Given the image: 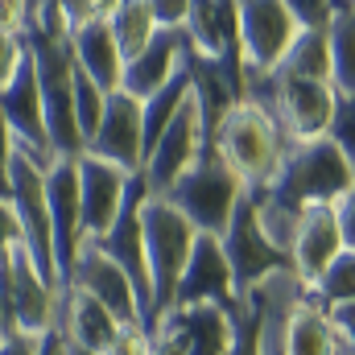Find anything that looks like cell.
Instances as JSON below:
<instances>
[{
	"label": "cell",
	"instance_id": "cell-1",
	"mask_svg": "<svg viewBox=\"0 0 355 355\" xmlns=\"http://www.w3.org/2000/svg\"><path fill=\"white\" fill-rule=\"evenodd\" d=\"M211 145L240 174L244 190H268L277 182V174H281L285 153H289L285 132L272 124V116H268L265 107H257L252 99L236 103L223 116V124H219V132H215Z\"/></svg>",
	"mask_w": 355,
	"mask_h": 355
},
{
	"label": "cell",
	"instance_id": "cell-2",
	"mask_svg": "<svg viewBox=\"0 0 355 355\" xmlns=\"http://www.w3.org/2000/svg\"><path fill=\"white\" fill-rule=\"evenodd\" d=\"M244 194L248 190H244L240 174L219 157V149L202 145V153L194 157V166L178 178L162 198L190 219V227L198 236H215L219 240L227 232V223H232V215H236V207H240Z\"/></svg>",
	"mask_w": 355,
	"mask_h": 355
},
{
	"label": "cell",
	"instance_id": "cell-3",
	"mask_svg": "<svg viewBox=\"0 0 355 355\" xmlns=\"http://www.w3.org/2000/svg\"><path fill=\"white\" fill-rule=\"evenodd\" d=\"M352 186H355L352 162L327 137H318V141L289 145V153L281 162V174L268 186V194L281 198L285 207L306 211V207H335V202H343Z\"/></svg>",
	"mask_w": 355,
	"mask_h": 355
},
{
	"label": "cell",
	"instance_id": "cell-4",
	"mask_svg": "<svg viewBox=\"0 0 355 355\" xmlns=\"http://www.w3.org/2000/svg\"><path fill=\"white\" fill-rule=\"evenodd\" d=\"M244 99L265 107L272 116V124L285 132V141L297 145V141L327 137L339 95H335L331 83H310V79H293L285 71H272V75H252Z\"/></svg>",
	"mask_w": 355,
	"mask_h": 355
},
{
	"label": "cell",
	"instance_id": "cell-5",
	"mask_svg": "<svg viewBox=\"0 0 355 355\" xmlns=\"http://www.w3.org/2000/svg\"><path fill=\"white\" fill-rule=\"evenodd\" d=\"M141 232H145V265H149V281H153V322H157L174 306L178 281L194 252L198 232L162 194H149L141 202Z\"/></svg>",
	"mask_w": 355,
	"mask_h": 355
},
{
	"label": "cell",
	"instance_id": "cell-6",
	"mask_svg": "<svg viewBox=\"0 0 355 355\" xmlns=\"http://www.w3.org/2000/svg\"><path fill=\"white\" fill-rule=\"evenodd\" d=\"M0 293H4L8 331H25V335H37V339L46 331H54L58 289L46 285V277L33 268L25 244H12L8 252H0Z\"/></svg>",
	"mask_w": 355,
	"mask_h": 355
},
{
	"label": "cell",
	"instance_id": "cell-7",
	"mask_svg": "<svg viewBox=\"0 0 355 355\" xmlns=\"http://www.w3.org/2000/svg\"><path fill=\"white\" fill-rule=\"evenodd\" d=\"M12 215L21 223V244L29 252L33 268L46 277V285L62 289L58 281V261H54V236H50V207H46V170H37L25 153H17L12 145Z\"/></svg>",
	"mask_w": 355,
	"mask_h": 355
},
{
	"label": "cell",
	"instance_id": "cell-8",
	"mask_svg": "<svg viewBox=\"0 0 355 355\" xmlns=\"http://www.w3.org/2000/svg\"><path fill=\"white\" fill-rule=\"evenodd\" d=\"M236 21H240V54H244V75H272L293 37L302 33L293 12H289V0H244L236 4Z\"/></svg>",
	"mask_w": 355,
	"mask_h": 355
},
{
	"label": "cell",
	"instance_id": "cell-9",
	"mask_svg": "<svg viewBox=\"0 0 355 355\" xmlns=\"http://www.w3.org/2000/svg\"><path fill=\"white\" fill-rule=\"evenodd\" d=\"M219 244H223V257H227V265H232L236 293H240V297H244L248 289H257L265 277L281 272V268H289V261L268 244L265 236H261V227H257L252 194H244V198H240V207H236V215H232L227 232L219 236Z\"/></svg>",
	"mask_w": 355,
	"mask_h": 355
},
{
	"label": "cell",
	"instance_id": "cell-10",
	"mask_svg": "<svg viewBox=\"0 0 355 355\" xmlns=\"http://www.w3.org/2000/svg\"><path fill=\"white\" fill-rule=\"evenodd\" d=\"M87 153L99 162H112L116 170L128 178L141 174L145 166V120H141V99H132L128 91H112L103 120L87 141Z\"/></svg>",
	"mask_w": 355,
	"mask_h": 355
},
{
	"label": "cell",
	"instance_id": "cell-11",
	"mask_svg": "<svg viewBox=\"0 0 355 355\" xmlns=\"http://www.w3.org/2000/svg\"><path fill=\"white\" fill-rule=\"evenodd\" d=\"M46 207H50V236H54L58 281H67L71 268H75L79 248L87 244L83 207H79V162L58 157V166L46 174Z\"/></svg>",
	"mask_w": 355,
	"mask_h": 355
},
{
	"label": "cell",
	"instance_id": "cell-12",
	"mask_svg": "<svg viewBox=\"0 0 355 355\" xmlns=\"http://www.w3.org/2000/svg\"><path fill=\"white\" fill-rule=\"evenodd\" d=\"M186 306H223V310H240V293H236V277L223 257V244L215 236H198L194 252L182 268L174 306L170 310H186ZM166 310V314H170Z\"/></svg>",
	"mask_w": 355,
	"mask_h": 355
},
{
	"label": "cell",
	"instance_id": "cell-13",
	"mask_svg": "<svg viewBox=\"0 0 355 355\" xmlns=\"http://www.w3.org/2000/svg\"><path fill=\"white\" fill-rule=\"evenodd\" d=\"M62 285H71V289H79V293L95 297V302H99V306L120 322V327L141 322V302H137L132 281H128L120 268L103 257V248H99L95 240H87V244L79 248L75 268H71V277H67Z\"/></svg>",
	"mask_w": 355,
	"mask_h": 355
},
{
	"label": "cell",
	"instance_id": "cell-14",
	"mask_svg": "<svg viewBox=\"0 0 355 355\" xmlns=\"http://www.w3.org/2000/svg\"><path fill=\"white\" fill-rule=\"evenodd\" d=\"M202 145H207V137H202V116H198V103H194V95L182 103V112L174 116V124L162 132V141L153 145V153L145 157V182H149V190L153 194H166L170 186H174L178 178L186 174L190 166H194V157L202 153Z\"/></svg>",
	"mask_w": 355,
	"mask_h": 355
},
{
	"label": "cell",
	"instance_id": "cell-15",
	"mask_svg": "<svg viewBox=\"0 0 355 355\" xmlns=\"http://www.w3.org/2000/svg\"><path fill=\"white\" fill-rule=\"evenodd\" d=\"M132 178L116 170L112 162H99L83 153L79 157V207H83V232L87 240H103L116 223V215L124 211Z\"/></svg>",
	"mask_w": 355,
	"mask_h": 355
},
{
	"label": "cell",
	"instance_id": "cell-16",
	"mask_svg": "<svg viewBox=\"0 0 355 355\" xmlns=\"http://www.w3.org/2000/svg\"><path fill=\"white\" fill-rule=\"evenodd\" d=\"M339 252H343V232H339L335 207H306L297 240H293V252H289V268L297 272V281L310 289L331 268V261Z\"/></svg>",
	"mask_w": 355,
	"mask_h": 355
},
{
	"label": "cell",
	"instance_id": "cell-17",
	"mask_svg": "<svg viewBox=\"0 0 355 355\" xmlns=\"http://www.w3.org/2000/svg\"><path fill=\"white\" fill-rule=\"evenodd\" d=\"M186 50H190V42H186L182 29H157L153 42H149L132 62H124V83H120V91H128L132 99L145 103L149 95H157V91L182 71Z\"/></svg>",
	"mask_w": 355,
	"mask_h": 355
},
{
	"label": "cell",
	"instance_id": "cell-18",
	"mask_svg": "<svg viewBox=\"0 0 355 355\" xmlns=\"http://www.w3.org/2000/svg\"><path fill=\"white\" fill-rule=\"evenodd\" d=\"M157 322L182 339L186 355H232L236 347V310L223 306H186L162 314Z\"/></svg>",
	"mask_w": 355,
	"mask_h": 355
},
{
	"label": "cell",
	"instance_id": "cell-19",
	"mask_svg": "<svg viewBox=\"0 0 355 355\" xmlns=\"http://www.w3.org/2000/svg\"><path fill=\"white\" fill-rule=\"evenodd\" d=\"M54 331L67 339V343H79V347H91V352H107L120 322L95 302L87 293L62 285L58 289V318H54Z\"/></svg>",
	"mask_w": 355,
	"mask_h": 355
},
{
	"label": "cell",
	"instance_id": "cell-20",
	"mask_svg": "<svg viewBox=\"0 0 355 355\" xmlns=\"http://www.w3.org/2000/svg\"><path fill=\"white\" fill-rule=\"evenodd\" d=\"M71 54H75V67L99 91H107V95L120 91V83H124V54H120V46L112 37L107 17H99V21H91V25L71 33Z\"/></svg>",
	"mask_w": 355,
	"mask_h": 355
},
{
	"label": "cell",
	"instance_id": "cell-21",
	"mask_svg": "<svg viewBox=\"0 0 355 355\" xmlns=\"http://www.w3.org/2000/svg\"><path fill=\"white\" fill-rule=\"evenodd\" d=\"M285 355H339V339L327 306L306 289L285 322Z\"/></svg>",
	"mask_w": 355,
	"mask_h": 355
},
{
	"label": "cell",
	"instance_id": "cell-22",
	"mask_svg": "<svg viewBox=\"0 0 355 355\" xmlns=\"http://www.w3.org/2000/svg\"><path fill=\"white\" fill-rule=\"evenodd\" d=\"M327 42H331V87L335 95H355V0H335Z\"/></svg>",
	"mask_w": 355,
	"mask_h": 355
},
{
	"label": "cell",
	"instance_id": "cell-23",
	"mask_svg": "<svg viewBox=\"0 0 355 355\" xmlns=\"http://www.w3.org/2000/svg\"><path fill=\"white\" fill-rule=\"evenodd\" d=\"M107 25H112V37L124 54V62H132L157 33V21H153V4L149 0H112V12H107Z\"/></svg>",
	"mask_w": 355,
	"mask_h": 355
},
{
	"label": "cell",
	"instance_id": "cell-24",
	"mask_svg": "<svg viewBox=\"0 0 355 355\" xmlns=\"http://www.w3.org/2000/svg\"><path fill=\"white\" fill-rule=\"evenodd\" d=\"M277 71H285L293 79H310V83H331V42H327V29H302Z\"/></svg>",
	"mask_w": 355,
	"mask_h": 355
},
{
	"label": "cell",
	"instance_id": "cell-25",
	"mask_svg": "<svg viewBox=\"0 0 355 355\" xmlns=\"http://www.w3.org/2000/svg\"><path fill=\"white\" fill-rule=\"evenodd\" d=\"M310 293H314L327 310L355 302V252H352V248H343V252L331 261V268L310 285Z\"/></svg>",
	"mask_w": 355,
	"mask_h": 355
},
{
	"label": "cell",
	"instance_id": "cell-26",
	"mask_svg": "<svg viewBox=\"0 0 355 355\" xmlns=\"http://www.w3.org/2000/svg\"><path fill=\"white\" fill-rule=\"evenodd\" d=\"M327 141L352 162V170H355V95H339L335 99V116H331Z\"/></svg>",
	"mask_w": 355,
	"mask_h": 355
},
{
	"label": "cell",
	"instance_id": "cell-27",
	"mask_svg": "<svg viewBox=\"0 0 355 355\" xmlns=\"http://www.w3.org/2000/svg\"><path fill=\"white\" fill-rule=\"evenodd\" d=\"M29 58V50H25V37L21 33H12V29H0V91L12 83V75L21 71V62Z\"/></svg>",
	"mask_w": 355,
	"mask_h": 355
},
{
	"label": "cell",
	"instance_id": "cell-28",
	"mask_svg": "<svg viewBox=\"0 0 355 355\" xmlns=\"http://www.w3.org/2000/svg\"><path fill=\"white\" fill-rule=\"evenodd\" d=\"M289 12H293L297 29H331L335 0H289Z\"/></svg>",
	"mask_w": 355,
	"mask_h": 355
},
{
	"label": "cell",
	"instance_id": "cell-29",
	"mask_svg": "<svg viewBox=\"0 0 355 355\" xmlns=\"http://www.w3.org/2000/svg\"><path fill=\"white\" fill-rule=\"evenodd\" d=\"M103 355H153V335H149L141 322L120 327L116 339H112V347H107Z\"/></svg>",
	"mask_w": 355,
	"mask_h": 355
},
{
	"label": "cell",
	"instance_id": "cell-30",
	"mask_svg": "<svg viewBox=\"0 0 355 355\" xmlns=\"http://www.w3.org/2000/svg\"><path fill=\"white\" fill-rule=\"evenodd\" d=\"M327 314H331V327H335L339 352L355 355V302H347V306H335V310H327Z\"/></svg>",
	"mask_w": 355,
	"mask_h": 355
},
{
	"label": "cell",
	"instance_id": "cell-31",
	"mask_svg": "<svg viewBox=\"0 0 355 355\" xmlns=\"http://www.w3.org/2000/svg\"><path fill=\"white\" fill-rule=\"evenodd\" d=\"M149 4H153L157 29H182L186 17H190V4H186V0H149Z\"/></svg>",
	"mask_w": 355,
	"mask_h": 355
},
{
	"label": "cell",
	"instance_id": "cell-32",
	"mask_svg": "<svg viewBox=\"0 0 355 355\" xmlns=\"http://www.w3.org/2000/svg\"><path fill=\"white\" fill-rule=\"evenodd\" d=\"M8 170H12V132L0 116V198L12 202V182H8Z\"/></svg>",
	"mask_w": 355,
	"mask_h": 355
},
{
	"label": "cell",
	"instance_id": "cell-33",
	"mask_svg": "<svg viewBox=\"0 0 355 355\" xmlns=\"http://www.w3.org/2000/svg\"><path fill=\"white\" fill-rule=\"evenodd\" d=\"M335 215H339V232H343V248L355 252V186L347 190L343 202H335Z\"/></svg>",
	"mask_w": 355,
	"mask_h": 355
},
{
	"label": "cell",
	"instance_id": "cell-34",
	"mask_svg": "<svg viewBox=\"0 0 355 355\" xmlns=\"http://www.w3.org/2000/svg\"><path fill=\"white\" fill-rule=\"evenodd\" d=\"M12 244H21V223L12 215V202L0 198V252H8Z\"/></svg>",
	"mask_w": 355,
	"mask_h": 355
},
{
	"label": "cell",
	"instance_id": "cell-35",
	"mask_svg": "<svg viewBox=\"0 0 355 355\" xmlns=\"http://www.w3.org/2000/svg\"><path fill=\"white\" fill-rule=\"evenodd\" d=\"M37 335H25V331H12L0 339V355H37Z\"/></svg>",
	"mask_w": 355,
	"mask_h": 355
},
{
	"label": "cell",
	"instance_id": "cell-36",
	"mask_svg": "<svg viewBox=\"0 0 355 355\" xmlns=\"http://www.w3.org/2000/svg\"><path fill=\"white\" fill-rule=\"evenodd\" d=\"M153 355H186V347H182V339H178L170 327H153Z\"/></svg>",
	"mask_w": 355,
	"mask_h": 355
},
{
	"label": "cell",
	"instance_id": "cell-37",
	"mask_svg": "<svg viewBox=\"0 0 355 355\" xmlns=\"http://www.w3.org/2000/svg\"><path fill=\"white\" fill-rule=\"evenodd\" d=\"M0 29H12V33H21V4H8V0H0Z\"/></svg>",
	"mask_w": 355,
	"mask_h": 355
},
{
	"label": "cell",
	"instance_id": "cell-38",
	"mask_svg": "<svg viewBox=\"0 0 355 355\" xmlns=\"http://www.w3.org/2000/svg\"><path fill=\"white\" fill-rule=\"evenodd\" d=\"M37 355H67L62 335H58V331H46V335H42V343H37Z\"/></svg>",
	"mask_w": 355,
	"mask_h": 355
},
{
	"label": "cell",
	"instance_id": "cell-39",
	"mask_svg": "<svg viewBox=\"0 0 355 355\" xmlns=\"http://www.w3.org/2000/svg\"><path fill=\"white\" fill-rule=\"evenodd\" d=\"M67 343V339H62ZM67 355H103V352H91V347H79V343H67Z\"/></svg>",
	"mask_w": 355,
	"mask_h": 355
},
{
	"label": "cell",
	"instance_id": "cell-40",
	"mask_svg": "<svg viewBox=\"0 0 355 355\" xmlns=\"http://www.w3.org/2000/svg\"><path fill=\"white\" fill-rule=\"evenodd\" d=\"M4 335H12V331H8V314H4V293H0V339H4Z\"/></svg>",
	"mask_w": 355,
	"mask_h": 355
},
{
	"label": "cell",
	"instance_id": "cell-41",
	"mask_svg": "<svg viewBox=\"0 0 355 355\" xmlns=\"http://www.w3.org/2000/svg\"><path fill=\"white\" fill-rule=\"evenodd\" d=\"M339 355H343V352H339Z\"/></svg>",
	"mask_w": 355,
	"mask_h": 355
}]
</instances>
